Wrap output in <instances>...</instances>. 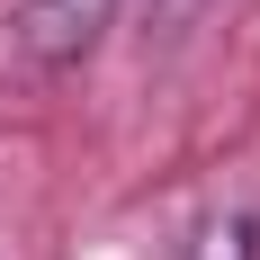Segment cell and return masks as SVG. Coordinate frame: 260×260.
<instances>
[{
	"instance_id": "1",
	"label": "cell",
	"mask_w": 260,
	"mask_h": 260,
	"mask_svg": "<svg viewBox=\"0 0 260 260\" xmlns=\"http://www.w3.org/2000/svg\"><path fill=\"white\" fill-rule=\"evenodd\" d=\"M108 27H117V0H18L9 45L27 72H72V63H90V45Z\"/></svg>"
},
{
	"instance_id": "2",
	"label": "cell",
	"mask_w": 260,
	"mask_h": 260,
	"mask_svg": "<svg viewBox=\"0 0 260 260\" xmlns=\"http://www.w3.org/2000/svg\"><path fill=\"white\" fill-rule=\"evenodd\" d=\"M188 260H260V224L251 215H215L207 234L188 242Z\"/></svg>"
}]
</instances>
